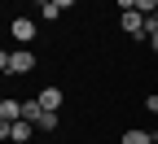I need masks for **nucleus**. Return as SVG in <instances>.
Wrapping results in <instances>:
<instances>
[{
    "instance_id": "nucleus-1",
    "label": "nucleus",
    "mask_w": 158,
    "mask_h": 144,
    "mask_svg": "<svg viewBox=\"0 0 158 144\" xmlns=\"http://www.w3.org/2000/svg\"><path fill=\"white\" fill-rule=\"evenodd\" d=\"M0 70L5 74H27V70H35V57H31V48H5L0 53Z\"/></svg>"
},
{
    "instance_id": "nucleus-2",
    "label": "nucleus",
    "mask_w": 158,
    "mask_h": 144,
    "mask_svg": "<svg viewBox=\"0 0 158 144\" xmlns=\"http://www.w3.org/2000/svg\"><path fill=\"white\" fill-rule=\"evenodd\" d=\"M118 26H123L127 35H136V39H149V31H145V13H141V9H127L123 18H118Z\"/></svg>"
},
{
    "instance_id": "nucleus-3",
    "label": "nucleus",
    "mask_w": 158,
    "mask_h": 144,
    "mask_svg": "<svg viewBox=\"0 0 158 144\" xmlns=\"http://www.w3.org/2000/svg\"><path fill=\"white\" fill-rule=\"evenodd\" d=\"M13 39H18V44H31V39H35V22H31V18H13Z\"/></svg>"
},
{
    "instance_id": "nucleus-4",
    "label": "nucleus",
    "mask_w": 158,
    "mask_h": 144,
    "mask_svg": "<svg viewBox=\"0 0 158 144\" xmlns=\"http://www.w3.org/2000/svg\"><path fill=\"white\" fill-rule=\"evenodd\" d=\"M35 100H40L44 109H53V114H57V109H62V88H44V92L35 96Z\"/></svg>"
},
{
    "instance_id": "nucleus-5",
    "label": "nucleus",
    "mask_w": 158,
    "mask_h": 144,
    "mask_svg": "<svg viewBox=\"0 0 158 144\" xmlns=\"http://www.w3.org/2000/svg\"><path fill=\"white\" fill-rule=\"evenodd\" d=\"M22 118V100H0V122H18Z\"/></svg>"
},
{
    "instance_id": "nucleus-6",
    "label": "nucleus",
    "mask_w": 158,
    "mask_h": 144,
    "mask_svg": "<svg viewBox=\"0 0 158 144\" xmlns=\"http://www.w3.org/2000/svg\"><path fill=\"white\" fill-rule=\"evenodd\" d=\"M53 127H57V114L53 109H44V114L35 118V131H53Z\"/></svg>"
},
{
    "instance_id": "nucleus-7",
    "label": "nucleus",
    "mask_w": 158,
    "mask_h": 144,
    "mask_svg": "<svg viewBox=\"0 0 158 144\" xmlns=\"http://www.w3.org/2000/svg\"><path fill=\"white\" fill-rule=\"evenodd\" d=\"M40 114H44V105H40V100H22V118H27V122H35Z\"/></svg>"
},
{
    "instance_id": "nucleus-8",
    "label": "nucleus",
    "mask_w": 158,
    "mask_h": 144,
    "mask_svg": "<svg viewBox=\"0 0 158 144\" xmlns=\"http://www.w3.org/2000/svg\"><path fill=\"white\" fill-rule=\"evenodd\" d=\"M123 144H154L149 131H123Z\"/></svg>"
},
{
    "instance_id": "nucleus-9",
    "label": "nucleus",
    "mask_w": 158,
    "mask_h": 144,
    "mask_svg": "<svg viewBox=\"0 0 158 144\" xmlns=\"http://www.w3.org/2000/svg\"><path fill=\"white\" fill-rule=\"evenodd\" d=\"M136 9H141V13L149 18V13H158V0H136Z\"/></svg>"
},
{
    "instance_id": "nucleus-10",
    "label": "nucleus",
    "mask_w": 158,
    "mask_h": 144,
    "mask_svg": "<svg viewBox=\"0 0 158 144\" xmlns=\"http://www.w3.org/2000/svg\"><path fill=\"white\" fill-rule=\"evenodd\" d=\"M114 5L123 9V13H127V9H136V0H114Z\"/></svg>"
},
{
    "instance_id": "nucleus-11",
    "label": "nucleus",
    "mask_w": 158,
    "mask_h": 144,
    "mask_svg": "<svg viewBox=\"0 0 158 144\" xmlns=\"http://www.w3.org/2000/svg\"><path fill=\"white\" fill-rule=\"evenodd\" d=\"M145 109H149V114H158V96H149V100H145Z\"/></svg>"
},
{
    "instance_id": "nucleus-12",
    "label": "nucleus",
    "mask_w": 158,
    "mask_h": 144,
    "mask_svg": "<svg viewBox=\"0 0 158 144\" xmlns=\"http://www.w3.org/2000/svg\"><path fill=\"white\" fill-rule=\"evenodd\" d=\"M149 48H154V53H158V31H154V35H149Z\"/></svg>"
},
{
    "instance_id": "nucleus-13",
    "label": "nucleus",
    "mask_w": 158,
    "mask_h": 144,
    "mask_svg": "<svg viewBox=\"0 0 158 144\" xmlns=\"http://www.w3.org/2000/svg\"><path fill=\"white\" fill-rule=\"evenodd\" d=\"M53 5H57V9H66V5H75V0H53Z\"/></svg>"
},
{
    "instance_id": "nucleus-14",
    "label": "nucleus",
    "mask_w": 158,
    "mask_h": 144,
    "mask_svg": "<svg viewBox=\"0 0 158 144\" xmlns=\"http://www.w3.org/2000/svg\"><path fill=\"white\" fill-rule=\"evenodd\" d=\"M154 18H158V13H154Z\"/></svg>"
}]
</instances>
